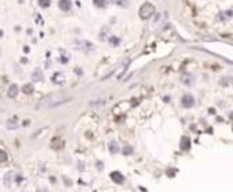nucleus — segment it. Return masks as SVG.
I'll list each match as a JSON object with an SVG mask.
<instances>
[{"label":"nucleus","instance_id":"obj_1","mask_svg":"<svg viewBox=\"0 0 233 192\" xmlns=\"http://www.w3.org/2000/svg\"><path fill=\"white\" fill-rule=\"evenodd\" d=\"M71 101V97H67L64 95L63 93H53V94H49L46 97H44L40 104L37 105L38 109H46V108H53V106H57V105H62V104H66Z\"/></svg>","mask_w":233,"mask_h":192},{"label":"nucleus","instance_id":"obj_2","mask_svg":"<svg viewBox=\"0 0 233 192\" xmlns=\"http://www.w3.org/2000/svg\"><path fill=\"white\" fill-rule=\"evenodd\" d=\"M154 12H156V8H154V5L151 4V3H145V4H142V7L139 8V16H141L142 19H150L151 16L154 15Z\"/></svg>","mask_w":233,"mask_h":192},{"label":"nucleus","instance_id":"obj_3","mask_svg":"<svg viewBox=\"0 0 233 192\" xmlns=\"http://www.w3.org/2000/svg\"><path fill=\"white\" fill-rule=\"evenodd\" d=\"M181 105L184 106V108H191L192 105H194V97L190 95V94L184 95V97H183V100H181Z\"/></svg>","mask_w":233,"mask_h":192},{"label":"nucleus","instance_id":"obj_4","mask_svg":"<svg viewBox=\"0 0 233 192\" xmlns=\"http://www.w3.org/2000/svg\"><path fill=\"white\" fill-rule=\"evenodd\" d=\"M42 79H44V74H42L41 69L40 68L34 69V72L31 74V80H33V82H41Z\"/></svg>","mask_w":233,"mask_h":192},{"label":"nucleus","instance_id":"obj_5","mask_svg":"<svg viewBox=\"0 0 233 192\" xmlns=\"http://www.w3.org/2000/svg\"><path fill=\"white\" fill-rule=\"evenodd\" d=\"M52 80H53V83H56V85H64L66 83V78H64V75L62 74V72H57V74L53 75V78H52Z\"/></svg>","mask_w":233,"mask_h":192},{"label":"nucleus","instance_id":"obj_6","mask_svg":"<svg viewBox=\"0 0 233 192\" xmlns=\"http://www.w3.org/2000/svg\"><path fill=\"white\" fill-rule=\"evenodd\" d=\"M181 82L184 83V85H187V86H192V85H194V82H195L194 75H191V74H184V75L181 76Z\"/></svg>","mask_w":233,"mask_h":192},{"label":"nucleus","instance_id":"obj_7","mask_svg":"<svg viewBox=\"0 0 233 192\" xmlns=\"http://www.w3.org/2000/svg\"><path fill=\"white\" fill-rule=\"evenodd\" d=\"M110 177H112V180L115 183H117V184H121V183L124 181V177L120 172H112V173H110Z\"/></svg>","mask_w":233,"mask_h":192},{"label":"nucleus","instance_id":"obj_8","mask_svg":"<svg viewBox=\"0 0 233 192\" xmlns=\"http://www.w3.org/2000/svg\"><path fill=\"white\" fill-rule=\"evenodd\" d=\"M59 7L62 11H70L71 10V2L70 0H59Z\"/></svg>","mask_w":233,"mask_h":192},{"label":"nucleus","instance_id":"obj_9","mask_svg":"<svg viewBox=\"0 0 233 192\" xmlns=\"http://www.w3.org/2000/svg\"><path fill=\"white\" fill-rule=\"evenodd\" d=\"M18 91H19V90H18V86H16V85H11L10 89H8L7 95H8L10 98H15L16 95H18Z\"/></svg>","mask_w":233,"mask_h":192},{"label":"nucleus","instance_id":"obj_10","mask_svg":"<svg viewBox=\"0 0 233 192\" xmlns=\"http://www.w3.org/2000/svg\"><path fill=\"white\" fill-rule=\"evenodd\" d=\"M18 127V119L16 117H11L8 119L7 121V128H10V130H14V128Z\"/></svg>","mask_w":233,"mask_h":192},{"label":"nucleus","instance_id":"obj_11","mask_svg":"<svg viewBox=\"0 0 233 192\" xmlns=\"http://www.w3.org/2000/svg\"><path fill=\"white\" fill-rule=\"evenodd\" d=\"M190 144H191V140L188 136H183L181 138V149L183 150H188L190 149Z\"/></svg>","mask_w":233,"mask_h":192},{"label":"nucleus","instance_id":"obj_12","mask_svg":"<svg viewBox=\"0 0 233 192\" xmlns=\"http://www.w3.org/2000/svg\"><path fill=\"white\" fill-rule=\"evenodd\" d=\"M13 176H14V173L13 172H8L7 174H5V179H4V185L7 188H10L11 187V180H13Z\"/></svg>","mask_w":233,"mask_h":192},{"label":"nucleus","instance_id":"obj_13","mask_svg":"<svg viewBox=\"0 0 233 192\" xmlns=\"http://www.w3.org/2000/svg\"><path fill=\"white\" fill-rule=\"evenodd\" d=\"M33 90H34V87H33L31 83H27V85H25V86L22 87V91L25 93V94H31V93H33Z\"/></svg>","mask_w":233,"mask_h":192},{"label":"nucleus","instance_id":"obj_14","mask_svg":"<svg viewBox=\"0 0 233 192\" xmlns=\"http://www.w3.org/2000/svg\"><path fill=\"white\" fill-rule=\"evenodd\" d=\"M109 151H110V154H117L119 153V146H117L116 142L109 143Z\"/></svg>","mask_w":233,"mask_h":192},{"label":"nucleus","instance_id":"obj_15","mask_svg":"<svg viewBox=\"0 0 233 192\" xmlns=\"http://www.w3.org/2000/svg\"><path fill=\"white\" fill-rule=\"evenodd\" d=\"M132 153H134V149L130 146V144H126V146L123 147V154L124 155H131Z\"/></svg>","mask_w":233,"mask_h":192},{"label":"nucleus","instance_id":"obj_16","mask_svg":"<svg viewBox=\"0 0 233 192\" xmlns=\"http://www.w3.org/2000/svg\"><path fill=\"white\" fill-rule=\"evenodd\" d=\"M7 161V153L4 150H0V164Z\"/></svg>","mask_w":233,"mask_h":192},{"label":"nucleus","instance_id":"obj_17","mask_svg":"<svg viewBox=\"0 0 233 192\" xmlns=\"http://www.w3.org/2000/svg\"><path fill=\"white\" fill-rule=\"evenodd\" d=\"M109 42H110V45H113V46H117L119 44H120V40H119L117 37H110Z\"/></svg>","mask_w":233,"mask_h":192},{"label":"nucleus","instance_id":"obj_18","mask_svg":"<svg viewBox=\"0 0 233 192\" xmlns=\"http://www.w3.org/2000/svg\"><path fill=\"white\" fill-rule=\"evenodd\" d=\"M94 4L97 5V7H105L106 0H94Z\"/></svg>","mask_w":233,"mask_h":192},{"label":"nucleus","instance_id":"obj_19","mask_svg":"<svg viewBox=\"0 0 233 192\" xmlns=\"http://www.w3.org/2000/svg\"><path fill=\"white\" fill-rule=\"evenodd\" d=\"M38 3H40V5L41 7H49V4H51V0H38Z\"/></svg>","mask_w":233,"mask_h":192}]
</instances>
